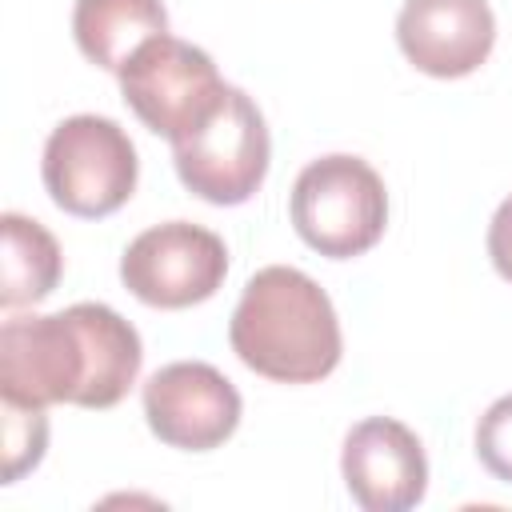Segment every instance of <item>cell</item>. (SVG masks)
Instances as JSON below:
<instances>
[{
  "instance_id": "cell-3",
  "label": "cell",
  "mask_w": 512,
  "mask_h": 512,
  "mask_svg": "<svg viewBox=\"0 0 512 512\" xmlns=\"http://www.w3.org/2000/svg\"><path fill=\"white\" fill-rule=\"evenodd\" d=\"M292 224L320 256L352 260L368 252L388 224V192L380 172L348 152L312 160L292 184Z\"/></svg>"
},
{
  "instance_id": "cell-1",
  "label": "cell",
  "mask_w": 512,
  "mask_h": 512,
  "mask_svg": "<svg viewBox=\"0 0 512 512\" xmlns=\"http://www.w3.org/2000/svg\"><path fill=\"white\" fill-rule=\"evenodd\" d=\"M140 332L108 304H72L52 316H8L0 328V396L48 408H112L140 376Z\"/></svg>"
},
{
  "instance_id": "cell-9",
  "label": "cell",
  "mask_w": 512,
  "mask_h": 512,
  "mask_svg": "<svg viewBox=\"0 0 512 512\" xmlns=\"http://www.w3.org/2000/svg\"><path fill=\"white\" fill-rule=\"evenodd\" d=\"M340 472L364 512H404L428 492L424 448L416 432L392 416H368L348 432Z\"/></svg>"
},
{
  "instance_id": "cell-4",
  "label": "cell",
  "mask_w": 512,
  "mask_h": 512,
  "mask_svg": "<svg viewBox=\"0 0 512 512\" xmlns=\"http://www.w3.org/2000/svg\"><path fill=\"white\" fill-rule=\"evenodd\" d=\"M136 172L140 164L128 132L116 120L92 112L60 120L40 160V176L56 208L84 220H100L128 204Z\"/></svg>"
},
{
  "instance_id": "cell-14",
  "label": "cell",
  "mask_w": 512,
  "mask_h": 512,
  "mask_svg": "<svg viewBox=\"0 0 512 512\" xmlns=\"http://www.w3.org/2000/svg\"><path fill=\"white\" fill-rule=\"evenodd\" d=\"M476 456L496 480L512 484V392L500 396L496 404H488V412L480 416V424H476Z\"/></svg>"
},
{
  "instance_id": "cell-13",
  "label": "cell",
  "mask_w": 512,
  "mask_h": 512,
  "mask_svg": "<svg viewBox=\"0 0 512 512\" xmlns=\"http://www.w3.org/2000/svg\"><path fill=\"white\" fill-rule=\"evenodd\" d=\"M44 448H48L44 408H28V404H16V400H4V484H16L28 468H36Z\"/></svg>"
},
{
  "instance_id": "cell-10",
  "label": "cell",
  "mask_w": 512,
  "mask_h": 512,
  "mask_svg": "<svg viewBox=\"0 0 512 512\" xmlns=\"http://www.w3.org/2000/svg\"><path fill=\"white\" fill-rule=\"evenodd\" d=\"M396 40L408 64L436 80H456L488 60L496 20L488 0H404Z\"/></svg>"
},
{
  "instance_id": "cell-2",
  "label": "cell",
  "mask_w": 512,
  "mask_h": 512,
  "mask_svg": "<svg viewBox=\"0 0 512 512\" xmlns=\"http://www.w3.org/2000/svg\"><path fill=\"white\" fill-rule=\"evenodd\" d=\"M228 340L256 376L280 384H316L344 352L328 292L288 264H268L244 284L228 320Z\"/></svg>"
},
{
  "instance_id": "cell-7",
  "label": "cell",
  "mask_w": 512,
  "mask_h": 512,
  "mask_svg": "<svg viewBox=\"0 0 512 512\" xmlns=\"http://www.w3.org/2000/svg\"><path fill=\"white\" fill-rule=\"evenodd\" d=\"M224 272H228L224 240L188 220L144 228L120 256L124 288L148 308H192L216 296Z\"/></svg>"
},
{
  "instance_id": "cell-11",
  "label": "cell",
  "mask_w": 512,
  "mask_h": 512,
  "mask_svg": "<svg viewBox=\"0 0 512 512\" xmlns=\"http://www.w3.org/2000/svg\"><path fill=\"white\" fill-rule=\"evenodd\" d=\"M168 32L160 0H76L72 36L80 52L108 72H120L148 40Z\"/></svg>"
},
{
  "instance_id": "cell-8",
  "label": "cell",
  "mask_w": 512,
  "mask_h": 512,
  "mask_svg": "<svg viewBox=\"0 0 512 512\" xmlns=\"http://www.w3.org/2000/svg\"><path fill=\"white\" fill-rule=\"evenodd\" d=\"M240 392L232 380L204 360H176L148 376L144 416L148 428L184 452L220 448L240 424Z\"/></svg>"
},
{
  "instance_id": "cell-15",
  "label": "cell",
  "mask_w": 512,
  "mask_h": 512,
  "mask_svg": "<svg viewBox=\"0 0 512 512\" xmlns=\"http://www.w3.org/2000/svg\"><path fill=\"white\" fill-rule=\"evenodd\" d=\"M488 256H492L496 272L512 284V196L496 208V216L488 224Z\"/></svg>"
},
{
  "instance_id": "cell-12",
  "label": "cell",
  "mask_w": 512,
  "mask_h": 512,
  "mask_svg": "<svg viewBox=\"0 0 512 512\" xmlns=\"http://www.w3.org/2000/svg\"><path fill=\"white\" fill-rule=\"evenodd\" d=\"M0 228H4L0 304L8 312L12 308H24V304H40L44 296H52V288L60 280V268H64V256H60L56 236L40 220H28L20 212H4L0 216Z\"/></svg>"
},
{
  "instance_id": "cell-6",
  "label": "cell",
  "mask_w": 512,
  "mask_h": 512,
  "mask_svg": "<svg viewBox=\"0 0 512 512\" xmlns=\"http://www.w3.org/2000/svg\"><path fill=\"white\" fill-rule=\"evenodd\" d=\"M176 176L208 204H244L268 172V128L248 92L232 88L212 116L172 144Z\"/></svg>"
},
{
  "instance_id": "cell-5",
  "label": "cell",
  "mask_w": 512,
  "mask_h": 512,
  "mask_svg": "<svg viewBox=\"0 0 512 512\" xmlns=\"http://www.w3.org/2000/svg\"><path fill=\"white\" fill-rule=\"evenodd\" d=\"M116 76L124 104L168 144L200 128L228 92L212 56L168 32L148 40Z\"/></svg>"
}]
</instances>
